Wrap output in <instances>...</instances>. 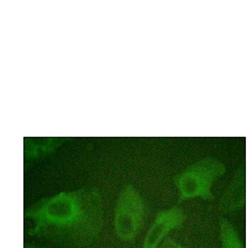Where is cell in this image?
Here are the masks:
<instances>
[{
	"mask_svg": "<svg viewBox=\"0 0 248 248\" xmlns=\"http://www.w3.org/2000/svg\"><path fill=\"white\" fill-rule=\"evenodd\" d=\"M104 217L102 192L94 186L44 197L24 211L28 236L76 248L99 240Z\"/></svg>",
	"mask_w": 248,
	"mask_h": 248,
	"instance_id": "obj_1",
	"label": "cell"
},
{
	"mask_svg": "<svg viewBox=\"0 0 248 248\" xmlns=\"http://www.w3.org/2000/svg\"><path fill=\"white\" fill-rule=\"evenodd\" d=\"M146 217L143 197L134 185H125L114 208V227L117 238L125 243L133 241L143 229Z\"/></svg>",
	"mask_w": 248,
	"mask_h": 248,
	"instance_id": "obj_3",
	"label": "cell"
},
{
	"mask_svg": "<svg viewBox=\"0 0 248 248\" xmlns=\"http://www.w3.org/2000/svg\"><path fill=\"white\" fill-rule=\"evenodd\" d=\"M186 215L181 208L173 206L157 213L144 238L142 248H157L166 235L173 230L183 226Z\"/></svg>",
	"mask_w": 248,
	"mask_h": 248,
	"instance_id": "obj_4",
	"label": "cell"
},
{
	"mask_svg": "<svg viewBox=\"0 0 248 248\" xmlns=\"http://www.w3.org/2000/svg\"><path fill=\"white\" fill-rule=\"evenodd\" d=\"M226 172V168L215 159L207 158L191 165L174 177L179 202L202 198L213 201L212 186Z\"/></svg>",
	"mask_w": 248,
	"mask_h": 248,
	"instance_id": "obj_2",
	"label": "cell"
},
{
	"mask_svg": "<svg viewBox=\"0 0 248 248\" xmlns=\"http://www.w3.org/2000/svg\"><path fill=\"white\" fill-rule=\"evenodd\" d=\"M24 248H48L40 247V246H34V245L30 244V243H24Z\"/></svg>",
	"mask_w": 248,
	"mask_h": 248,
	"instance_id": "obj_8",
	"label": "cell"
},
{
	"mask_svg": "<svg viewBox=\"0 0 248 248\" xmlns=\"http://www.w3.org/2000/svg\"><path fill=\"white\" fill-rule=\"evenodd\" d=\"M157 248H186L182 247L181 245L177 243L174 239L171 238H165L161 244Z\"/></svg>",
	"mask_w": 248,
	"mask_h": 248,
	"instance_id": "obj_7",
	"label": "cell"
},
{
	"mask_svg": "<svg viewBox=\"0 0 248 248\" xmlns=\"http://www.w3.org/2000/svg\"><path fill=\"white\" fill-rule=\"evenodd\" d=\"M243 170L239 171L227 190L221 197L219 209L222 212H230L242 207L246 203V180Z\"/></svg>",
	"mask_w": 248,
	"mask_h": 248,
	"instance_id": "obj_5",
	"label": "cell"
},
{
	"mask_svg": "<svg viewBox=\"0 0 248 248\" xmlns=\"http://www.w3.org/2000/svg\"><path fill=\"white\" fill-rule=\"evenodd\" d=\"M220 240L221 248H245L232 225L226 218H220Z\"/></svg>",
	"mask_w": 248,
	"mask_h": 248,
	"instance_id": "obj_6",
	"label": "cell"
}]
</instances>
